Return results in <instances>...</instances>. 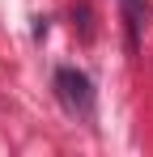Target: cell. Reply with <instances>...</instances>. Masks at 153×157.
<instances>
[{
  "label": "cell",
  "instance_id": "obj_2",
  "mask_svg": "<svg viewBox=\"0 0 153 157\" xmlns=\"http://www.w3.org/2000/svg\"><path fill=\"white\" fill-rule=\"evenodd\" d=\"M124 9H128V30H132V47H136V30H140V21H145V0H124Z\"/></svg>",
  "mask_w": 153,
  "mask_h": 157
},
{
  "label": "cell",
  "instance_id": "obj_1",
  "mask_svg": "<svg viewBox=\"0 0 153 157\" xmlns=\"http://www.w3.org/2000/svg\"><path fill=\"white\" fill-rule=\"evenodd\" d=\"M55 85H60V98L68 102V110H89V81L73 72V68H60L55 72Z\"/></svg>",
  "mask_w": 153,
  "mask_h": 157
}]
</instances>
